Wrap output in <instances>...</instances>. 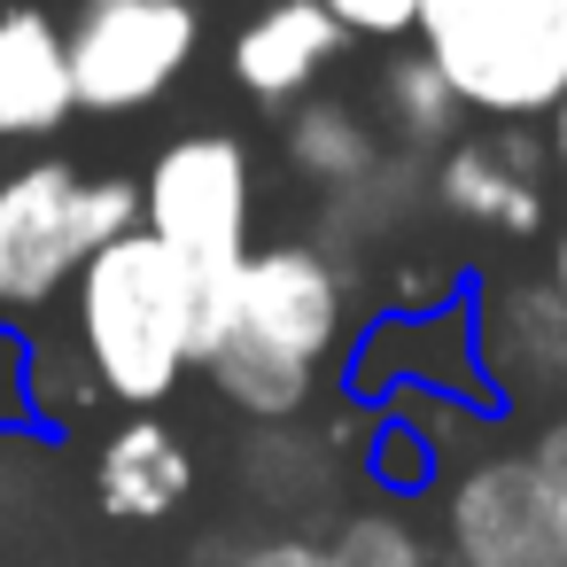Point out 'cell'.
<instances>
[{"instance_id": "1", "label": "cell", "mask_w": 567, "mask_h": 567, "mask_svg": "<svg viewBox=\"0 0 567 567\" xmlns=\"http://www.w3.org/2000/svg\"><path fill=\"white\" fill-rule=\"evenodd\" d=\"M358 334V280L327 241H265L203 296L195 373L257 427L311 412L319 373Z\"/></svg>"}, {"instance_id": "2", "label": "cell", "mask_w": 567, "mask_h": 567, "mask_svg": "<svg viewBox=\"0 0 567 567\" xmlns=\"http://www.w3.org/2000/svg\"><path fill=\"white\" fill-rule=\"evenodd\" d=\"M203 296H210V280L179 249H164L148 226L102 241L86 257V272L63 296V334L79 342L102 404L164 412L179 396V381L195 373Z\"/></svg>"}, {"instance_id": "3", "label": "cell", "mask_w": 567, "mask_h": 567, "mask_svg": "<svg viewBox=\"0 0 567 567\" xmlns=\"http://www.w3.org/2000/svg\"><path fill=\"white\" fill-rule=\"evenodd\" d=\"M141 226V179L79 172L71 156L40 148L17 172H0V319H48L86 257Z\"/></svg>"}, {"instance_id": "4", "label": "cell", "mask_w": 567, "mask_h": 567, "mask_svg": "<svg viewBox=\"0 0 567 567\" xmlns=\"http://www.w3.org/2000/svg\"><path fill=\"white\" fill-rule=\"evenodd\" d=\"M412 48L482 125H544L567 94V0H420Z\"/></svg>"}, {"instance_id": "5", "label": "cell", "mask_w": 567, "mask_h": 567, "mask_svg": "<svg viewBox=\"0 0 567 567\" xmlns=\"http://www.w3.org/2000/svg\"><path fill=\"white\" fill-rule=\"evenodd\" d=\"M55 9L79 117H141L203 63L218 0H55Z\"/></svg>"}, {"instance_id": "6", "label": "cell", "mask_w": 567, "mask_h": 567, "mask_svg": "<svg viewBox=\"0 0 567 567\" xmlns=\"http://www.w3.org/2000/svg\"><path fill=\"white\" fill-rule=\"evenodd\" d=\"M141 226L203 280H226L257 249V156L241 133H172L141 172Z\"/></svg>"}, {"instance_id": "7", "label": "cell", "mask_w": 567, "mask_h": 567, "mask_svg": "<svg viewBox=\"0 0 567 567\" xmlns=\"http://www.w3.org/2000/svg\"><path fill=\"white\" fill-rule=\"evenodd\" d=\"M342 389L358 404H396V396H451L482 420L505 412V396L489 389V365H482V334H474V296H443V303H420V311H373L358 319L350 350H342Z\"/></svg>"}, {"instance_id": "8", "label": "cell", "mask_w": 567, "mask_h": 567, "mask_svg": "<svg viewBox=\"0 0 567 567\" xmlns=\"http://www.w3.org/2000/svg\"><path fill=\"white\" fill-rule=\"evenodd\" d=\"M451 567H567V520L528 451H482L443 482Z\"/></svg>"}, {"instance_id": "9", "label": "cell", "mask_w": 567, "mask_h": 567, "mask_svg": "<svg viewBox=\"0 0 567 567\" xmlns=\"http://www.w3.org/2000/svg\"><path fill=\"white\" fill-rule=\"evenodd\" d=\"M358 40L319 9V0H257L241 32L226 40V79L257 110H296L319 94V79L350 55Z\"/></svg>"}, {"instance_id": "10", "label": "cell", "mask_w": 567, "mask_h": 567, "mask_svg": "<svg viewBox=\"0 0 567 567\" xmlns=\"http://www.w3.org/2000/svg\"><path fill=\"white\" fill-rule=\"evenodd\" d=\"M544 156L528 141V125H497V133H458L435 164H427V195L435 210L489 226V234H536L544 226Z\"/></svg>"}, {"instance_id": "11", "label": "cell", "mask_w": 567, "mask_h": 567, "mask_svg": "<svg viewBox=\"0 0 567 567\" xmlns=\"http://www.w3.org/2000/svg\"><path fill=\"white\" fill-rule=\"evenodd\" d=\"M79 117L63 9L55 0H0V148L55 141Z\"/></svg>"}, {"instance_id": "12", "label": "cell", "mask_w": 567, "mask_h": 567, "mask_svg": "<svg viewBox=\"0 0 567 567\" xmlns=\"http://www.w3.org/2000/svg\"><path fill=\"white\" fill-rule=\"evenodd\" d=\"M474 334L505 404L567 389V303L551 296V280H489L474 296Z\"/></svg>"}, {"instance_id": "13", "label": "cell", "mask_w": 567, "mask_h": 567, "mask_svg": "<svg viewBox=\"0 0 567 567\" xmlns=\"http://www.w3.org/2000/svg\"><path fill=\"white\" fill-rule=\"evenodd\" d=\"M195 497V451L172 420L156 412H125L102 443H94V505L110 520H172Z\"/></svg>"}, {"instance_id": "14", "label": "cell", "mask_w": 567, "mask_h": 567, "mask_svg": "<svg viewBox=\"0 0 567 567\" xmlns=\"http://www.w3.org/2000/svg\"><path fill=\"white\" fill-rule=\"evenodd\" d=\"M365 117H373V133H381V148L389 156H443L458 133H466V102L451 94V79L427 63V48H389L381 55V71H373V94H365Z\"/></svg>"}, {"instance_id": "15", "label": "cell", "mask_w": 567, "mask_h": 567, "mask_svg": "<svg viewBox=\"0 0 567 567\" xmlns=\"http://www.w3.org/2000/svg\"><path fill=\"white\" fill-rule=\"evenodd\" d=\"M280 156H288V172H296L303 187H319V195H350L358 179H373V172L389 164V148H381L365 102H342V94L296 102L288 125H280Z\"/></svg>"}, {"instance_id": "16", "label": "cell", "mask_w": 567, "mask_h": 567, "mask_svg": "<svg viewBox=\"0 0 567 567\" xmlns=\"http://www.w3.org/2000/svg\"><path fill=\"white\" fill-rule=\"evenodd\" d=\"M94 404H102V389H94L79 342L71 334H32V427L40 435H71Z\"/></svg>"}, {"instance_id": "17", "label": "cell", "mask_w": 567, "mask_h": 567, "mask_svg": "<svg viewBox=\"0 0 567 567\" xmlns=\"http://www.w3.org/2000/svg\"><path fill=\"white\" fill-rule=\"evenodd\" d=\"M365 474L389 489V497H420L443 482V451L427 443V427L404 412V404H381L373 412V443H365Z\"/></svg>"}, {"instance_id": "18", "label": "cell", "mask_w": 567, "mask_h": 567, "mask_svg": "<svg viewBox=\"0 0 567 567\" xmlns=\"http://www.w3.org/2000/svg\"><path fill=\"white\" fill-rule=\"evenodd\" d=\"M334 567H435V544L396 513V505H365L327 536Z\"/></svg>"}, {"instance_id": "19", "label": "cell", "mask_w": 567, "mask_h": 567, "mask_svg": "<svg viewBox=\"0 0 567 567\" xmlns=\"http://www.w3.org/2000/svg\"><path fill=\"white\" fill-rule=\"evenodd\" d=\"M9 435H40V427H32V327L0 319V443Z\"/></svg>"}, {"instance_id": "20", "label": "cell", "mask_w": 567, "mask_h": 567, "mask_svg": "<svg viewBox=\"0 0 567 567\" xmlns=\"http://www.w3.org/2000/svg\"><path fill=\"white\" fill-rule=\"evenodd\" d=\"M319 9H327L350 40H373V48H404L412 24H420V0H319Z\"/></svg>"}, {"instance_id": "21", "label": "cell", "mask_w": 567, "mask_h": 567, "mask_svg": "<svg viewBox=\"0 0 567 567\" xmlns=\"http://www.w3.org/2000/svg\"><path fill=\"white\" fill-rule=\"evenodd\" d=\"M226 567H334V551H327V536H296V528H280V536H249V544H234Z\"/></svg>"}, {"instance_id": "22", "label": "cell", "mask_w": 567, "mask_h": 567, "mask_svg": "<svg viewBox=\"0 0 567 567\" xmlns=\"http://www.w3.org/2000/svg\"><path fill=\"white\" fill-rule=\"evenodd\" d=\"M528 458H536V474L551 482V497H559V520H567V412H551V420L536 427Z\"/></svg>"}, {"instance_id": "23", "label": "cell", "mask_w": 567, "mask_h": 567, "mask_svg": "<svg viewBox=\"0 0 567 567\" xmlns=\"http://www.w3.org/2000/svg\"><path fill=\"white\" fill-rule=\"evenodd\" d=\"M544 280H551V296L567 303V210H559V226H551V257H544Z\"/></svg>"}, {"instance_id": "24", "label": "cell", "mask_w": 567, "mask_h": 567, "mask_svg": "<svg viewBox=\"0 0 567 567\" xmlns=\"http://www.w3.org/2000/svg\"><path fill=\"white\" fill-rule=\"evenodd\" d=\"M544 148H551V164L567 172V94H559V110L544 117Z\"/></svg>"}]
</instances>
